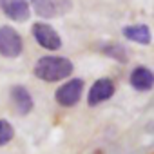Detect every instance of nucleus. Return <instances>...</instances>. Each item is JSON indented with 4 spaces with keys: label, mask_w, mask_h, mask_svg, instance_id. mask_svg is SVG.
<instances>
[{
    "label": "nucleus",
    "mask_w": 154,
    "mask_h": 154,
    "mask_svg": "<svg viewBox=\"0 0 154 154\" xmlns=\"http://www.w3.org/2000/svg\"><path fill=\"white\" fill-rule=\"evenodd\" d=\"M74 72V63L62 54H45L40 56L33 65V74L45 84L65 82Z\"/></svg>",
    "instance_id": "obj_1"
},
{
    "label": "nucleus",
    "mask_w": 154,
    "mask_h": 154,
    "mask_svg": "<svg viewBox=\"0 0 154 154\" xmlns=\"http://www.w3.org/2000/svg\"><path fill=\"white\" fill-rule=\"evenodd\" d=\"M84 91H85L84 78H67L65 82H62L56 87L54 102L63 109H71V107L80 103V100L84 96Z\"/></svg>",
    "instance_id": "obj_2"
},
{
    "label": "nucleus",
    "mask_w": 154,
    "mask_h": 154,
    "mask_svg": "<svg viewBox=\"0 0 154 154\" xmlns=\"http://www.w3.org/2000/svg\"><path fill=\"white\" fill-rule=\"evenodd\" d=\"M24 53V38L11 26H0V56L15 60Z\"/></svg>",
    "instance_id": "obj_3"
},
{
    "label": "nucleus",
    "mask_w": 154,
    "mask_h": 154,
    "mask_svg": "<svg viewBox=\"0 0 154 154\" xmlns=\"http://www.w3.org/2000/svg\"><path fill=\"white\" fill-rule=\"evenodd\" d=\"M31 35H33L35 42H36L42 49H45V51L54 53V51L62 49V36H60L58 31H56L53 26H49L47 22H35V24L31 26Z\"/></svg>",
    "instance_id": "obj_4"
},
{
    "label": "nucleus",
    "mask_w": 154,
    "mask_h": 154,
    "mask_svg": "<svg viewBox=\"0 0 154 154\" xmlns=\"http://www.w3.org/2000/svg\"><path fill=\"white\" fill-rule=\"evenodd\" d=\"M116 93V84L114 80L107 78V76H102V78L94 80L93 85L87 91V105L89 107H98L105 102H109Z\"/></svg>",
    "instance_id": "obj_5"
},
{
    "label": "nucleus",
    "mask_w": 154,
    "mask_h": 154,
    "mask_svg": "<svg viewBox=\"0 0 154 154\" xmlns=\"http://www.w3.org/2000/svg\"><path fill=\"white\" fill-rule=\"evenodd\" d=\"M9 100H11V105H13L15 112L20 114V116H27L35 109V98H33L31 91L26 85H20V84L13 85L11 91H9Z\"/></svg>",
    "instance_id": "obj_6"
},
{
    "label": "nucleus",
    "mask_w": 154,
    "mask_h": 154,
    "mask_svg": "<svg viewBox=\"0 0 154 154\" xmlns=\"http://www.w3.org/2000/svg\"><path fill=\"white\" fill-rule=\"evenodd\" d=\"M129 85L138 93H149L154 89V71L147 65H136L129 72Z\"/></svg>",
    "instance_id": "obj_7"
},
{
    "label": "nucleus",
    "mask_w": 154,
    "mask_h": 154,
    "mask_svg": "<svg viewBox=\"0 0 154 154\" xmlns=\"http://www.w3.org/2000/svg\"><path fill=\"white\" fill-rule=\"evenodd\" d=\"M0 11L13 22H26L31 17L29 0H0Z\"/></svg>",
    "instance_id": "obj_8"
},
{
    "label": "nucleus",
    "mask_w": 154,
    "mask_h": 154,
    "mask_svg": "<svg viewBox=\"0 0 154 154\" xmlns=\"http://www.w3.org/2000/svg\"><path fill=\"white\" fill-rule=\"evenodd\" d=\"M122 35L134 42V44H140V45H149L152 42V33H150V27L147 24H131V26H125L122 29Z\"/></svg>",
    "instance_id": "obj_9"
},
{
    "label": "nucleus",
    "mask_w": 154,
    "mask_h": 154,
    "mask_svg": "<svg viewBox=\"0 0 154 154\" xmlns=\"http://www.w3.org/2000/svg\"><path fill=\"white\" fill-rule=\"evenodd\" d=\"M100 53L118 63H127L129 62V51L125 49V45L118 44V42H107V44H102L100 47Z\"/></svg>",
    "instance_id": "obj_10"
},
{
    "label": "nucleus",
    "mask_w": 154,
    "mask_h": 154,
    "mask_svg": "<svg viewBox=\"0 0 154 154\" xmlns=\"http://www.w3.org/2000/svg\"><path fill=\"white\" fill-rule=\"evenodd\" d=\"M31 4V9L40 17V18H53L58 15V9H56V2L54 0H29Z\"/></svg>",
    "instance_id": "obj_11"
},
{
    "label": "nucleus",
    "mask_w": 154,
    "mask_h": 154,
    "mask_svg": "<svg viewBox=\"0 0 154 154\" xmlns=\"http://www.w3.org/2000/svg\"><path fill=\"white\" fill-rule=\"evenodd\" d=\"M15 140V127L9 120L0 118V149L9 145Z\"/></svg>",
    "instance_id": "obj_12"
}]
</instances>
